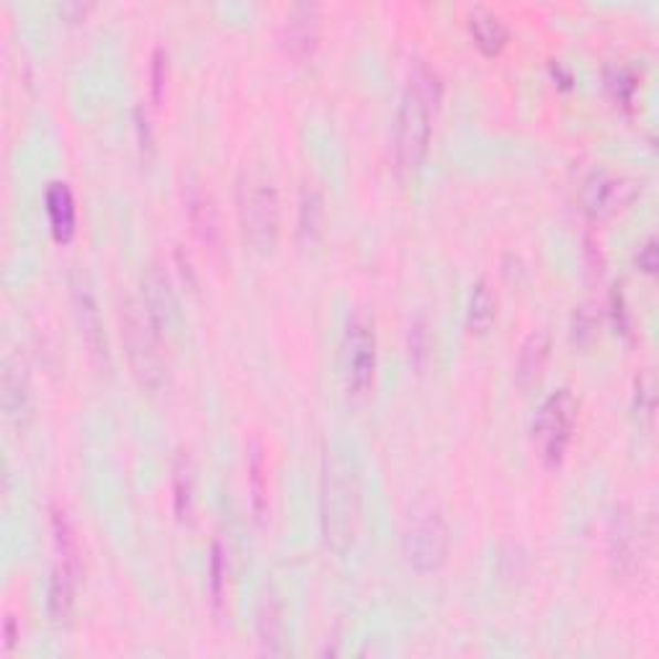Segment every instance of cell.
<instances>
[{"mask_svg":"<svg viewBox=\"0 0 659 659\" xmlns=\"http://www.w3.org/2000/svg\"><path fill=\"white\" fill-rule=\"evenodd\" d=\"M360 515H364V490L356 461L348 453L327 449L320 469V531L325 546L345 556L356 544Z\"/></svg>","mask_w":659,"mask_h":659,"instance_id":"cell-1","label":"cell"},{"mask_svg":"<svg viewBox=\"0 0 659 659\" xmlns=\"http://www.w3.org/2000/svg\"><path fill=\"white\" fill-rule=\"evenodd\" d=\"M441 93L443 85L436 70H430L426 62H415L395 122V165L399 176H412L426 160L430 132H433V112Z\"/></svg>","mask_w":659,"mask_h":659,"instance_id":"cell-2","label":"cell"},{"mask_svg":"<svg viewBox=\"0 0 659 659\" xmlns=\"http://www.w3.org/2000/svg\"><path fill=\"white\" fill-rule=\"evenodd\" d=\"M122 341L139 387L153 395L160 391L165 384L163 333L147 315L143 300L135 296H124L122 302Z\"/></svg>","mask_w":659,"mask_h":659,"instance_id":"cell-3","label":"cell"},{"mask_svg":"<svg viewBox=\"0 0 659 659\" xmlns=\"http://www.w3.org/2000/svg\"><path fill=\"white\" fill-rule=\"evenodd\" d=\"M238 219L242 234L258 253H271L281 232V201L273 180L261 170H242L238 178Z\"/></svg>","mask_w":659,"mask_h":659,"instance_id":"cell-4","label":"cell"},{"mask_svg":"<svg viewBox=\"0 0 659 659\" xmlns=\"http://www.w3.org/2000/svg\"><path fill=\"white\" fill-rule=\"evenodd\" d=\"M577 412L579 405L569 389H556L541 402L536 418H533L531 436L538 459L548 469H556L564 461L572 433H575Z\"/></svg>","mask_w":659,"mask_h":659,"instance_id":"cell-5","label":"cell"},{"mask_svg":"<svg viewBox=\"0 0 659 659\" xmlns=\"http://www.w3.org/2000/svg\"><path fill=\"white\" fill-rule=\"evenodd\" d=\"M451 533L449 523L433 502L412 510L410 525L405 531V556L410 567L420 575L438 572L449 559Z\"/></svg>","mask_w":659,"mask_h":659,"instance_id":"cell-6","label":"cell"},{"mask_svg":"<svg viewBox=\"0 0 659 659\" xmlns=\"http://www.w3.org/2000/svg\"><path fill=\"white\" fill-rule=\"evenodd\" d=\"M376 376V330L366 312H353L343 335V381L351 399H366Z\"/></svg>","mask_w":659,"mask_h":659,"instance_id":"cell-7","label":"cell"},{"mask_svg":"<svg viewBox=\"0 0 659 659\" xmlns=\"http://www.w3.org/2000/svg\"><path fill=\"white\" fill-rule=\"evenodd\" d=\"M637 193V180L616 176V172L610 170H595L585 178L583 191H579V201H583V211L587 217L608 219L629 207Z\"/></svg>","mask_w":659,"mask_h":659,"instance_id":"cell-8","label":"cell"},{"mask_svg":"<svg viewBox=\"0 0 659 659\" xmlns=\"http://www.w3.org/2000/svg\"><path fill=\"white\" fill-rule=\"evenodd\" d=\"M73 304H75V317L77 325H81V335L85 345H88L93 360L101 368L112 366V356H108V341H106V330H104V320H101V310L96 296H93V289L88 284V279L83 273H73Z\"/></svg>","mask_w":659,"mask_h":659,"instance_id":"cell-9","label":"cell"},{"mask_svg":"<svg viewBox=\"0 0 659 659\" xmlns=\"http://www.w3.org/2000/svg\"><path fill=\"white\" fill-rule=\"evenodd\" d=\"M281 46L294 62L312 57L320 42V6L300 3L289 8L281 23Z\"/></svg>","mask_w":659,"mask_h":659,"instance_id":"cell-10","label":"cell"},{"mask_svg":"<svg viewBox=\"0 0 659 659\" xmlns=\"http://www.w3.org/2000/svg\"><path fill=\"white\" fill-rule=\"evenodd\" d=\"M143 304L147 315L153 317V323L158 325L163 335H168L178 327L180 323L178 294L176 289H172L170 276L165 273V269H160L158 263H153L143 279Z\"/></svg>","mask_w":659,"mask_h":659,"instance_id":"cell-11","label":"cell"},{"mask_svg":"<svg viewBox=\"0 0 659 659\" xmlns=\"http://www.w3.org/2000/svg\"><path fill=\"white\" fill-rule=\"evenodd\" d=\"M186 215L196 240L211 253H217L222 248V222H219L217 201L209 193V188H203L201 184L186 188Z\"/></svg>","mask_w":659,"mask_h":659,"instance_id":"cell-12","label":"cell"},{"mask_svg":"<svg viewBox=\"0 0 659 659\" xmlns=\"http://www.w3.org/2000/svg\"><path fill=\"white\" fill-rule=\"evenodd\" d=\"M0 402H3L6 418L23 428L34 415V395H31L29 376L23 372L21 360L13 356L3 358V379H0Z\"/></svg>","mask_w":659,"mask_h":659,"instance_id":"cell-13","label":"cell"},{"mask_svg":"<svg viewBox=\"0 0 659 659\" xmlns=\"http://www.w3.org/2000/svg\"><path fill=\"white\" fill-rule=\"evenodd\" d=\"M637 552H639L637 521H634L631 510L626 505L616 508L608 529V559L614 564L616 575H631V572L637 569V562H639Z\"/></svg>","mask_w":659,"mask_h":659,"instance_id":"cell-14","label":"cell"},{"mask_svg":"<svg viewBox=\"0 0 659 659\" xmlns=\"http://www.w3.org/2000/svg\"><path fill=\"white\" fill-rule=\"evenodd\" d=\"M255 634L263 655H286V621L281 598L273 590H263L255 608Z\"/></svg>","mask_w":659,"mask_h":659,"instance_id":"cell-15","label":"cell"},{"mask_svg":"<svg viewBox=\"0 0 659 659\" xmlns=\"http://www.w3.org/2000/svg\"><path fill=\"white\" fill-rule=\"evenodd\" d=\"M248 490L250 508L258 523H269L271 517V482H269V459H265L263 443L253 438L248 443Z\"/></svg>","mask_w":659,"mask_h":659,"instance_id":"cell-16","label":"cell"},{"mask_svg":"<svg viewBox=\"0 0 659 659\" xmlns=\"http://www.w3.org/2000/svg\"><path fill=\"white\" fill-rule=\"evenodd\" d=\"M552 356V337L546 330H536L525 337L515 360V384L521 389H531L544 376V368Z\"/></svg>","mask_w":659,"mask_h":659,"instance_id":"cell-17","label":"cell"},{"mask_svg":"<svg viewBox=\"0 0 659 659\" xmlns=\"http://www.w3.org/2000/svg\"><path fill=\"white\" fill-rule=\"evenodd\" d=\"M44 203H46V217H50L54 238L60 242L73 240L75 227H77V209H75V196L70 191L65 180H52V184L46 186Z\"/></svg>","mask_w":659,"mask_h":659,"instance_id":"cell-18","label":"cell"},{"mask_svg":"<svg viewBox=\"0 0 659 659\" xmlns=\"http://www.w3.org/2000/svg\"><path fill=\"white\" fill-rule=\"evenodd\" d=\"M172 510L180 523H188L193 517L196 508V467L191 453L180 449L172 459Z\"/></svg>","mask_w":659,"mask_h":659,"instance_id":"cell-19","label":"cell"},{"mask_svg":"<svg viewBox=\"0 0 659 659\" xmlns=\"http://www.w3.org/2000/svg\"><path fill=\"white\" fill-rule=\"evenodd\" d=\"M81 572L70 569L67 564L57 562V567L52 569L50 590H46V608H50V618L54 624H67L75 608V585Z\"/></svg>","mask_w":659,"mask_h":659,"instance_id":"cell-20","label":"cell"},{"mask_svg":"<svg viewBox=\"0 0 659 659\" xmlns=\"http://www.w3.org/2000/svg\"><path fill=\"white\" fill-rule=\"evenodd\" d=\"M325 232V199L317 188H304L300 199V217H296V238L304 248L317 245Z\"/></svg>","mask_w":659,"mask_h":659,"instance_id":"cell-21","label":"cell"},{"mask_svg":"<svg viewBox=\"0 0 659 659\" xmlns=\"http://www.w3.org/2000/svg\"><path fill=\"white\" fill-rule=\"evenodd\" d=\"M469 31H472L474 44L480 46L482 54L494 57L502 52V46L508 44V29L498 13H492L490 8H474L469 11Z\"/></svg>","mask_w":659,"mask_h":659,"instance_id":"cell-22","label":"cell"},{"mask_svg":"<svg viewBox=\"0 0 659 659\" xmlns=\"http://www.w3.org/2000/svg\"><path fill=\"white\" fill-rule=\"evenodd\" d=\"M494 315H498V300H494L492 289L484 279L477 281L472 286V294H469V310L467 320L472 333H488L494 323Z\"/></svg>","mask_w":659,"mask_h":659,"instance_id":"cell-23","label":"cell"},{"mask_svg":"<svg viewBox=\"0 0 659 659\" xmlns=\"http://www.w3.org/2000/svg\"><path fill=\"white\" fill-rule=\"evenodd\" d=\"M52 536L54 548H57L60 562L67 564L70 569L81 572V548H77V536L73 523H70L67 513L62 508H52Z\"/></svg>","mask_w":659,"mask_h":659,"instance_id":"cell-24","label":"cell"},{"mask_svg":"<svg viewBox=\"0 0 659 659\" xmlns=\"http://www.w3.org/2000/svg\"><path fill=\"white\" fill-rule=\"evenodd\" d=\"M227 575H230V562H227V548L215 541L211 546V562H209V590H211V600L219 608L224 600L227 593Z\"/></svg>","mask_w":659,"mask_h":659,"instance_id":"cell-25","label":"cell"},{"mask_svg":"<svg viewBox=\"0 0 659 659\" xmlns=\"http://www.w3.org/2000/svg\"><path fill=\"white\" fill-rule=\"evenodd\" d=\"M168 73H170L168 50H165V46H155L153 62H150V91L158 106L165 101V91H168Z\"/></svg>","mask_w":659,"mask_h":659,"instance_id":"cell-26","label":"cell"},{"mask_svg":"<svg viewBox=\"0 0 659 659\" xmlns=\"http://www.w3.org/2000/svg\"><path fill=\"white\" fill-rule=\"evenodd\" d=\"M598 325H600L598 312L585 304V307H579L575 312V320H572V337H575V343H579V345L590 343L595 337V330H598Z\"/></svg>","mask_w":659,"mask_h":659,"instance_id":"cell-27","label":"cell"},{"mask_svg":"<svg viewBox=\"0 0 659 659\" xmlns=\"http://www.w3.org/2000/svg\"><path fill=\"white\" fill-rule=\"evenodd\" d=\"M430 356V335L426 320H415L410 327V358L412 364L422 368Z\"/></svg>","mask_w":659,"mask_h":659,"instance_id":"cell-28","label":"cell"},{"mask_svg":"<svg viewBox=\"0 0 659 659\" xmlns=\"http://www.w3.org/2000/svg\"><path fill=\"white\" fill-rule=\"evenodd\" d=\"M655 384L652 376H645V379H637V410L639 415H645L647 420H652L655 415Z\"/></svg>","mask_w":659,"mask_h":659,"instance_id":"cell-29","label":"cell"},{"mask_svg":"<svg viewBox=\"0 0 659 659\" xmlns=\"http://www.w3.org/2000/svg\"><path fill=\"white\" fill-rule=\"evenodd\" d=\"M137 135H139V150H143L145 160L153 158L155 153V137H153V127H150V119H147V114L143 108H137Z\"/></svg>","mask_w":659,"mask_h":659,"instance_id":"cell-30","label":"cell"},{"mask_svg":"<svg viewBox=\"0 0 659 659\" xmlns=\"http://www.w3.org/2000/svg\"><path fill=\"white\" fill-rule=\"evenodd\" d=\"M637 263L639 269L645 273H655L657 265H659V258H657V240L649 238L645 245L639 248V255H637Z\"/></svg>","mask_w":659,"mask_h":659,"instance_id":"cell-31","label":"cell"},{"mask_svg":"<svg viewBox=\"0 0 659 659\" xmlns=\"http://www.w3.org/2000/svg\"><path fill=\"white\" fill-rule=\"evenodd\" d=\"M19 637H21V631L15 629V618L8 616L6 621H3V647H6V652H11L13 645H15V639H19Z\"/></svg>","mask_w":659,"mask_h":659,"instance_id":"cell-32","label":"cell"},{"mask_svg":"<svg viewBox=\"0 0 659 659\" xmlns=\"http://www.w3.org/2000/svg\"><path fill=\"white\" fill-rule=\"evenodd\" d=\"M85 11H88V6H81V3H65V6H62V13H65L70 21H81V15H85Z\"/></svg>","mask_w":659,"mask_h":659,"instance_id":"cell-33","label":"cell"}]
</instances>
